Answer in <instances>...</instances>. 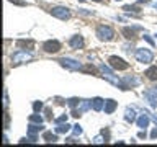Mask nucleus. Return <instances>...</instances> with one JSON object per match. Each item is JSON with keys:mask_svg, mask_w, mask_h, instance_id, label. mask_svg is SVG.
Listing matches in <instances>:
<instances>
[{"mask_svg": "<svg viewBox=\"0 0 157 147\" xmlns=\"http://www.w3.org/2000/svg\"><path fill=\"white\" fill-rule=\"evenodd\" d=\"M56 124H59V123H67V115H62V116H59V118H56Z\"/></svg>", "mask_w": 157, "mask_h": 147, "instance_id": "25", "label": "nucleus"}, {"mask_svg": "<svg viewBox=\"0 0 157 147\" xmlns=\"http://www.w3.org/2000/svg\"><path fill=\"white\" fill-rule=\"evenodd\" d=\"M123 10H126V12H139V8L134 7V5H124Z\"/></svg>", "mask_w": 157, "mask_h": 147, "instance_id": "23", "label": "nucleus"}, {"mask_svg": "<svg viewBox=\"0 0 157 147\" xmlns=\"http://www.w3.org/2000/svg\"><path fill=\"white\" fill-rule=\"evenodd\" d=\"M154 10H157V3H155V5H154Z\"/></svg>", "mask_w": 157, "mask_h": 147, "instance_id": "39", "label": "nucleus"}, {"mask_svg": "<svg viewBox=\"0 0 157 147\" xmlns=\"http://www.w3.org/2000/svg\"><path fill=\"white\" fill-rule=\"evenodd\" d=\"M144 75L149 78V80H157V67H155V66H154V67H149V69L146 70Z\"/></svg>", "mask_w": 157, "mask_h": 147, "instance_id": "14", "label": "nucleus"}, {"mask_svg": "<svg viewBox=\"0 0 157 147\" xmlns=\"http://www.w3.org/2000/svg\"><path fill=\"white\" fill-rule=\"evenodd\" d=\"M123 83H126V85H131V87H136V85H139V78L124 77V78H123ZM128 88H129V87H128Z\"/></svg>", "mask_w": 157, "mask_h": 147, "instance_id": "16", "label": "nucleus"}, {"mask_svg": "<svg viewBox=\"0 0 157 147\" xmlns=\"http://www.w3.org/2000/svg\"><path fill=\"white\" fill-rule=\"evenodd\" d=\"M97 38L100 39V41H111V39L115 38V31H113V28L108 26V24H100V26L97 28Z\"/></svg>", "mask_w": 157, "mask_h": 147, "instance_id": "1", "label": "nucleus"}, {"mask_svg": "<svg viewBox=\"0 0 157 147\" xmlns=\"http://www.w3.org/2000/svg\"><path fill=\"white\" fill-rule=\"evenodd\" d=\"M155 36H157V34H155Z\"/></svg>", "mask_w": 157, "mask_h": 147, "instance_id": "40", "label": "nucleus"}, {"mask_svg": "<svg viewBox=\"0 0 157 147\" xmlns=\"http://www.w3.org/2000/svg\"><path fill=\"white\" fill-rule=\"evenodd\" d=\"M29 123H36V124H43V118L39 115H31L29 116Z\"/></svg>", "mask_w": 157, "mask_h": 147, "instance_id": "21", "label": "nucleus"}, {"mask_svg": "<svg viewBox=\"0 0 157 147\" xmlns=\"http://www.w3.org/2000/svg\"><path fill=\"white\" fill-rule=\"evenodd\" d=\"M80 2H85V0H80ZM93 2H103V0H93Z\"/></svg>", "mask_w": 157, "mask_h": 147, "instance_id": "38", "label": "nucleus"}, {"mask_svg": "<svg viewBox=\"0 0 157 147\" xmlns=\"http://www.w3.org/2000/svg\"><path fill=\"white\" fill-rule=\"evenodd\" d=\"M124 119H126L128 123L136 121V111L132 110V108H126V111H124Z\"/></svg>", "mask_w": 157, "mask_h": 147, "instance_id": "13", "label": "nucleus"}, {"mask_svg": "<svg viewBox=\"0 0 157 147\" xmlns=\"http://www.w3.org/2000/svg\"><path fill=\"white\" fill-rule=\"evenodd\" d=\"M144 96L149 100V103H151V106L152 108H155L157 106V101H155V98H154V95L151 93V90H147V92H144Z\"/></svg>", "mask_w": 157, "mask_h": 147, "instance_id": "18", "label": "nucleus"}, {"mask_svg": "<svg viewBox=\"0 0 157 147\" xmlns=\"http://www.w3.org/2000/svg\"><path fill=\"white\" fill-rule=\"evenodd\" d=\"M59 62H61V66L71 69V70H78V69H82V64L78 61H75V59H71V57H62Z\"/></svg>", "mask_w": 157, "mask_h": 147, "instance_id": "6", "label": "nucleus"}, {"mask_svg": "<svg viewBox=\"0 0 157 147\" xmlns=\"http://www.w3.org/2000/svg\"><path fill=\"white\" fill-rule=\"evenodd\" d=\"M67 105L71 106V108H75L77 105H80V100H78V98H69V100H67Z\"/></svg>", "mask_w": 157, "mask_h": 147, "instance_id": "22", "label": "nucleus"}, {"mask_svg": "<svg viewBox=\"0 0 157 147\" xmlns=\"http://www.w3.org/2000/svg\"><path fill=\"white\" fill-rule=\"evenodd\" d=\"M108 62H110V67L115 69V70H126V69L129 67V64H128L124 59H121L118 56H111L108 59Z\"/></svg>", "mask_w": 157, "mask_h": 147, "instance_id": "2", "label": "nucleus"}, {"mask_svg": "<svg viewBox=\"0 0 157 147\" xmlns=\"http://www.w3.org/2000/svg\"><path fill=\"white\" fill-rule=\"evenodd\" d=\"M103 142H106V141H103L100 136H97L95 139H93V144H103Z\"/></svg>", "mask_w": 157, "mask_h": 147, "instance_id": "28", "label": "nucleus"}, {"mask_svg": "<svg viewBox=\"0 0 157 147\" xmlns=\"http://www.w3.org/2000/svg\"><path fill=\"white\" fill-rule=\"evenodd\" d=\"M43 139L46 141V142H56V141H57V136L52 134L51 131H46V132L43 134Z\"/></svg>", "mask_w": 157, "mask_h": 147, "instance_id": "17", "label": "nucleus"}, {"mask_svg": "<svg viewBox=\"0 0 157 147\" xmlns=\"http://www.w3.org/2000/svg\"><path fill=\"white\" fill-rule=\"evenodd\" d=\"M151 93H152V95H154V96H157V87L151 88Z\"/></svg>", "mask_w": 157, "mask_h": 147, "instance_id": "36", "label": "nucleus"}, {"mask_svg": "<svg viewBox=\"0 0 157 147\" xmlns=\"http://www.w3.org/2000/svg\"><path fill=\"white\" fill-rule=\"evenodd\" d=\"M33 59V54H29L26 51H17L12 56V64L13 66H18V64H21V62H26V61H31Z\"/></svg>", "mask_w": 157, "mask_h": 147, "instance_id": "3", "label": "nucleus"}, {"mask_svg": "<svg viewBox=\"0 0 157 147\" xmlns=\"http://www.w3.org/2000/svg\"><path fill=\"white\" fill-rule=\"evenodd\" d=\"M69 44H71L74 49H82V47H83V38L80 36V34H75V36L71 38Z\"/></svg>", "mask_w": 157, "mask_h": 147, "instance_id": "8", "label": "nucleus"}, {"mask_svg": "<svg viewBox=\"0 0 157 147\" xmlns=\"http://www.w3.org/2000/svg\"><path fill=\"white\" fill-rule=\"evenodd\" d=\"M51 15L56 17V18H59V20H69L71 18V12H69V8H66V7H54V8H51Z\"/></svg>", "mask_w": 157, "mask_h": 147, "instance_id": "5", "label": "nucleus"}, {"mask_svg": "<svg viewBox=\"0 0 157 147\" xmlns=\"http://www.w3.org/2000/svg\"><path fill=\"white\" fill-rule=\"evenodd\" d=\"M121 33L124 34V38H128V39H132V38H134V31H132L131 28H123Z\"/></svg>", "mask_w": 157, "mask_h": 147, "instance_id": "20", "label": "nucleus"}, {"mask_svg": "<svg viewBox=\"0 0 157 147\" xmlns=\"http://www.w3.org/2000/svg\"><path fill=\"white\" fill-rule=\"evenodd\" d=\"M3 105H5V108L8 106V95H7V92H5V95H3Z\"/></svg>", "mask_w": 157, "mask_h": 147, "instance_id": "29", "label": "nucleus"}, {"mask_svg": "<svg viewBox=\"0 0 157 147\" xmlns=\"http://www.w3.org/2000/svg\"><path fill=\"white\" fill-rule=\"evenodd\" d=\"M43 49L49 54H56V52H59V49H61V43L56 41V39H49V41H46L43 44Z\"/></svg>", "mask_w": 157, "mask_h": 147, "instance_id": "7", "label": "nucleus"}, {"mask_svg": "<svg viewBox=\"0 0 157 147\" xmlns=\"http://www.w3.org/2000/svg\"><path fill=\"white\" fill-rule=\"evenodd\" d=\"M82 132H83V131H82V127L78 126V124H75V126H74V134H75V136H80Z\"/></svg>", "mask_w": 157, "mask_h": 147, "instance_id": "27", "label": "nucleus"}, {"mask_svg": "<svg viewBox=\"0 0 157 147\" xmlns=\"http://www.w3.org/2000/svg\"><path fill=\"white\" fill-rule=\"evenodd\" d=\"M137 126H139L141 129H146V127L149 126V115H147V113H142V115L137 118Z\"/></svg>", "mask_w": 157, "mask_h": 147, "instance_id": "10", "label": "nucleus"}, {"mask_svg": "<svg viewBox=\"0 0 157 147\" xmlns=\"http://www.w3.org/2000/svg\"><path fill=\"white\" fill-rule=\"evenodd\" d=\"M144 39H146V41L149 43V44H154V41L151 39V36H147V34H144Z\"/></svg>", "mask_w": 157, "mask_h": 147, "instance_id": "33", "label": "nucleus"}, {"mask_svg": "<svg viewBox=\"0 0 157 147\" xmlns=\"http://www.w3.org/2000/svg\"><path fill=\"white\" fill-rule=\"evenodd\" d=\"M33 110H34V111H41V110H43V103H41V101H34V103H33Z\"/></svg>", "mask_w": 157, "mask_h": 147, "instance_id": "24", "label": "nucleus"}, {"mask_svg": "<svg viewBox=\"0 0 157 147\" xmlns=\"http://www.w3.org/2000/svg\"><path fill=\"white\" fill-rule=\"evenodd\" d=\"M10 124V116H8V113H5V127H8Z\"/></svg>", "mask_w": 157, "mask_h": 147, "instance_id": "30", "label": "nucleus"}, {"mask_svg": "<svg viewBox=\"0 0 157 147\" xmlns=\"http://www.w3.org/2000/svg\"><path fill=\"white\" fill-rule=\"evenodd\" d=\"M136 2H137V3H147L149 0H136Z\"/></svg>", "mask_w": 157, "mask_h": 147, "instance_id": "37", "label": "nucleus"}, {"mask_svg": "<svg viewBox=\"0 0 157 147\" xmlns=\"http://www.w3.org/2000/svg\"><path fill=\"white\" fill-rule=\"evenodd\" d=\"M69 131H71V126H69L67 123H66V124H64V123H59L57 127H56L57 134H66V132H69Z\"/></svg>", "mask_w": 157, "mask_h": 147, "instance_id": "15", "label": "nucleus"}, {"mask_svg": "<svg viewBox=\"0 0 157 147\" xmlns=\"http://www.w3.org/2000/svg\"><path fill=\"white\" fill-rule=\"evenodd\" d=\"M90 106H92V101H88V100H82V101H80V108H78V111L83 113V111H87Z\"/></svg>", "mask_w": 157, "mask_h": 147, "instance_id": "19", "label": "nucleus"}, {"mask_svg": "<svg viewBox=\"0 0 157 147\" xmlns=\"http://www.w3.org/2000/svg\"><path fill=\"white\" fill-rule=\"evenodd\" d=\"M82 70H83V72H92V74H95V72H97L93 66H85V67H82Z\"/></svg>", "mask_w": 157, "mask_h": 147, "instance_id": "26", "label": "nucleus"}, {"mask_svg": "<svg viewBox=\"0 0 157 147\" xmlns=\"http://www.w3.org/2000/svg\"><path fill=\"white\" fill-rule=\"evenodd\" d=\"M101 134L105 136V141H108V137H110V132H108V129H103V131H101Z\"/></svg>", "mask_w": 157, "mask_h": 147, "instance_id": "31", "label": "nucleus"}, {"mask_svg": "<svg viewBox=\"0 0 157 147\" xmlns=\"http://www.w3.org/2000/svg\"><path fill=\"white\" fill-rule=\"evenodd\" d=\"M116 106H118V105H116L115 100H106V101H105V106H103V108H105V113H106V115H111V113L116 110Z\"/></svg>", "mask_w": 157, "mask_h": 147, "instance_id": "11", "label": "nucleus"}, {"mask_svg": "<svg viewBox=\"0 0 157 147\" xmlns=\"http://www.w3.org/2000/svg\"><path fill=\"white\" fill-rule=\"evenodd\" d=\"M44 113H46V118H48V119H51V118H52V115H51V110H49V108H46V111H44Z\"/></svg>", "mask_w": 157, "mask_h": 147, "instance_id": "32", "label": "nucleus"}, {"mask_svg": "<svg viewBox=\"0 0 157 147\" xmlns=\"http://www.w3.org/2000/svg\"><path fill=\"white\" fill-rule=\"evenodd\" d=\"M105 106V100L100 96H95L92 100V108H93V111H101V108Z\"/></svg>", "mask_w": 157, "mask_h": 147, "instance_id": "9", "label": "nucleus"}, {"mask_svg": "<svg viewBox=\"0 0 157 147\" xmlns=\"http://www.w3.org/2000/svg\"><path fill=\"white\" fill-rule=\"evenodd\" d=\"M136 59H137V62L149 64V62H152V59H154V54H152L149 49H137L136 51Z\"/></svg>", "mask_w": 157, "mask_h": 147, "instance_id": "4", "label": "nucleus"}, {"mask_svg": "<svg viewBox=\"0 0 157 147\" xmlns=\"http://www.w3.org/2000/svg\"><path fill=\"white\" fill-rule=\"evenodd\" d=\"M151 137H152V139H155V137H157V127H155L154 131H152V134H151Z\"/></svg>", "mask_w": 157, "mask_h": 147, "instance_id": "35", "label": "nucleus"}, {"mask_svg": "<svg viewBox=\"0 0 157 147\" xmlns=\"http://www.w3.org/2000/svg\"><path fill=\"white\" fill-rule=\"evenodd\" d=\"M8 2H15V3H18V5H25L23 0H8Z\"/></svg>", "mask_w": 157, "mask_h": 147, "instance_id": "34", "label": "nucleus"}, {"mask_svg": "<svg viewBox=\"0 0 157 147\" xmlns=\"http://www.w3.org/2000/svg\"><path fill=\"white\" fill-rule=\"evenodd\" d=\"M17 46H18V47L33 49V47H34V41H33V39H18V41H17Z\"/></svg>", "mask_w": 157, "mask_h": 147, "instance_id": "12", "label": "nucleus"}]
</instances>
